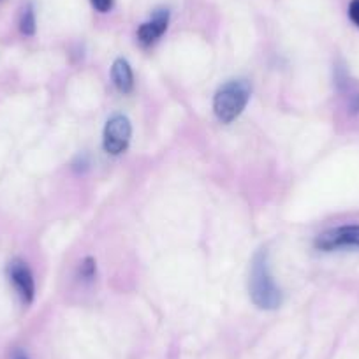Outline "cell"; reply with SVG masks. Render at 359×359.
Segmentation results:
<instances>
[{
    "instance_id": "cell-5",
    "label": "cell",
    "mask_w": 359,
    "mask_h": 359,
    "mask_svg": "<svg viewBox=\"0 0 359 359\" xmlns=\"http://www.w3.org/2000/svg\"><path fill=\"white\" fill-rule=\"evenodd\" d=\"M8 275L22 302L25 305H30L34 302V294H36V284H34V275L27 262L22 259L11 261L8 266Z\"/></svg>"
},
{
    "instance_id": "cell-9",
    "label": "cell",
    "mask_w": 359,
    "mask_h": 359,
    "mask_svg": "<svg viewBox=\"0 0 359 359\" xmlns=\"http://www.w3.org/2000/svg\"><path fill=\"white\" fill-rule=\"evenodd\" d=\"M95 271H97L95 261L92 257H86L85 261L81 262V268H79V273H81V277L86 278V280H90V278L95 277Z\"/></svg>"
},
{
    "instance_id": "cell-4",
    "label": "cell",
    "mask_w": 359,
    "mask_h": 359,
    "mask_svg": "<svg viewBox=\"0 0 359 359\" xmlns=\"http://www.w3.org/2000/svg\"><path fill=\"white\" fill-rule=\"evenodd\" d=\"M316 247L324 252L348 247L359 248V226H341L326 231L316 238Z\"/></svg>"
},
{
    "instance_id": "cell-8",
    "label": "cell",
    "mask_w": 359,
    "mask_h": 359,
    "mask_svg": "<svg viewBox=\"0 0 359 359\" xmlns=\"http://www.w3.org/2000/svg\"><path fill=\"white\" fill-rule=\"evenodd\" d=\"M20 30L23 36H34L36 34V13L30 4L23 8L22 16H20Z\"/></svg>"
},
{
    "instance_id": "cell-11",
    "label": "cell",
    "mask_w": 359,
    "mask_h": 359,
    "mask_svg": "<svg viewBox=\"0 0 359 359\" xmlns=\"http://www.w3.org/2000/svg\"><path fill=\"white\" fill-rule=\"evenodd\" d=\"M92 6L99 13H108L113 8V0H92Z\"/></svg>"
},
{
    "instance_id": "cell-1",
    "label": "cell",
    "mask_w": 359,
    "mask_h": 359,
    "mask_svg": "<svg viewBox=\"0 0 359 359\" xmlns=\"http://www.w3.org/2000/svg\"><path fill=\"white\" fill-rule=\"evenodd\" d=\"M248 291H250V298L257 309L275 310L282 305V292L271 277L266 250H259L252 259Z\"/></svg>"
},
{
    "instance_id": "cell-6",
    "label": "cell",
    "mask_w": 359,
    "mask_h": 359,
    "mask_svg": "<svg viewBox=\"0 0 359 359\" xmlns=\"http://www.w3.org/2000/svg\"><path fill=\"white\" fill-rule=\"evenodd\" d=\"M168 25L169 13L165 9H157L154 13V16L137 29V39H140V43L143 46H151V44L157 43L164 36V32L168 30Z\"/></svg>"
},
{
    "instance_id": "cell-3",
    "label": "cell",
    "mask_w": 359,
    "mask_h": 359,
    "mask_svg": "<svg viewBox=\"0 0 359 359\" xmlns=\"http://www.w3.org/2000/svg\"><path fill=\"white\" fill-rule=\"evenodd\" d=\"M133 136V127L127 116L115 115L104 127V150L109 155H120L127 150Z\"/></svg>"
},
{
    "instance_id": "cell-12",
    "label": "cell",
    "mask_w": 359,
    "mask_h": 359,
    "mask_svg": "<svg viewBox=\"0 0 359 359\" xmlns=\"http://www.w3.org/2000/svg\"><path fill=\"white\" fill-rule=\"evenodd\" d=\"M22 359H25V358H22Z\"/></svg>"
},
{
    "instance_id": "cell-10",
    "label": "cell",
    "mask_w": 359,
    "mask_h": 359,
    "mask_svg": "<svg viewBox=\"0 0 359 359\" xmlns=\"http://www.w3.org/2000/svg\"><path fill=\"white\" fill-rule=\"evenodd\" d=\"M348 18L355 27H359V0H352L348 4Z\"/></svg>"
},
{
    "instance_id": "cell-2",
    "label": "cell",
    "mask_w": 359,
    "mask_h": 359,
    "mask_svg": "<svg viewBox=\"0 0 359 359\" xmlns=\"http://www.w3.org/2000/svg\"><path fill=\"white\" fill-rule=\"evenodd\" d=\"M250 83L247 79H231L217 90L213 97V111L219 122L231 123L243 113L250 99Z\"/></svg>"
},
{
    "instance_id": "cell-7",
    "label": "cell",
    "mask_w": 359,
    "mask_h": 359,
    "mask_svg": "<svg viewBox=\"0 0 359 359\" xmlns=\"http://www.w3.org/2000/svg\"><path fill=\"white\" fill-rule=\"evenodd\" d=\"M111 78L115 86L122 92V94H130V92H133L134 74L129 62L123 60V58H116L115 64H113L111 67Z\"/></svg>"
}]
</instances>
